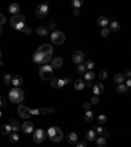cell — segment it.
I'll return each mask as SVG.
<instances>
[{
	"mask_svg": "<svg viewBox=\"0 0 131 147\" xmlns=\"http://www.w3.org/2000/svg\"><path fill=\"white\" fill-rule=\"evenodd\" d=\"M8 97H9V100H11L12 102H15V104H21V102L24 101L25 95H24V91H22L21 88L15 87L13 89H11V91H9Z\"/></svg>",
	"mask_w": 131,
	"mask_h": 147,
	"instance_id": "cell-1",
	"label": "cell"
},
{
	"mask_svg": "<svg viewBox=\"0 0 131 147\" xmlns=\"http://www.w3.org/2000/svg\"><path fill=\"white\" fill-rule=\"evenodd\" d=\"M46 133H47V137H49L53 142H60V140L63 139V133H62V130H60L59 127H56V126L49 127V130H47Z\"/></svg>",
	"mask_w": 131,
	"mask_h": 147,
	"instance_id": "cell-2",
	"label": "cell"
},
{
	"mask_svg": "<svg viewBox=\"0 0 131 147\" xmlns=\"http://www.w3.org/2000/svg\"><path fill=\"white\" fill-rule=\"evenodd\" d=\"M39 76L43 80H51L54 78V68L50 64H45L39 70Z\"/></svg>",
	"mask_w": 131,
	"mask_h": 147,
	"instance_id": "cell-3",
	"label": "cell"
},
{
	"mask_svg": "<svg viewBox=\"0 0 131 147\" xmlns=\"http://www.w3.org/2000/svg\"><path fill=\"white\" fill-rule=\"evenodd\" d=\"M51 59H53V54H41V53L36 51L34 55H33V61L36 63H39V64H43V66L46 63H49Z\"/></svg>",
	"mask_w": 131,
	"mask_h": 147,
	"instance_id": "cell-4",
	"label": "cell"
},
{
	"mask_svg": "<svg viewBox=\"0 0 131 147\" xmlns=\"http://www.w3.org/2000/svg\"><path fill=\"white\" fill-rule=\"evenodd\" d=\"M49 4H50L49 2H46L43 4H39L36 9V16L39 17V19H45L49 13Z\"/></svg>",
	"mask_w": 131,
	"mask_h": 147,
	"instance_id": "cell-5",
	"label": "cell"
},
{
	"mask_svg": "<svg viewBox=\"0 0 131 147\" xmlns=\"http://www.w3.org/2000/svg\"><path fill=\"white\" fill-rule=\"evenodd\" d=\"M64 40H66V36H64L63 32H59V30L53 32V34H51V42L54 45H62L64 42Z\"/></svg>",
	"mask_w": 131,
	"mask_h": 147,
	"instance_id": "cell-6",
	"label": "cell"
},
{
	"mask_svg": "<svg viewBox=\"0 0 131 147\" xmlns=\"http://www.w3.org/2000/svg\"><path fill=\"white\" fill-rule=\"evenodd\" d=\"M45 135H47V133L43 129H36L33 134V140L36 143H42L45 140Z\"/></svg>",
	"mask_w": 131,
	"mask_h": 147,
	"instance_id": "cell-7",
	"label": "cell"
},
{
	"mask_svg": "<svg viewBox=\"0 0 131 147\" xmlns=\"http://www.w3.org/2000/svg\"><path fill=\"white\" fill-rule=\"evenodd\" d=\"M56 109L54 108H39V109H30V114L32 116H37V114H50V113H55Z\"/></svg>",
	"mask_w": 131,
	"mask_h": 147,
	"instance_id": "cell-8",
	"label": "cell"
},
{
	"mask_svg": "<svg viewBox=\"0 0 131 147\" xmlns=\"http://www.w3.org/2000/svg\"><path fill=\"white\" fill-rule=\"evenodd\" d=\"M22 23H25V16L24 15H16V16H12V19H11V26L13 29H16V26L19 24H22Z\"/></svg>",
	"mask_w": 131,
	"mask_h": 147,
	"instance_id": "cell-9",
	"label": "cell"
},
{
	"mask_svg": "<svg viewBox=\"0 0 131 147\" xmlns=\"http://www.w3.org/2000/svg\"><path fill=\"white\" fill-rule=\"evenodd\" d=\"M84 59H85L84 53L80 51V50H77V51H75V53L72 54V61H73V63H76L77 66H79V64H83Z\"/></svg>",
	"mask_w": 131,
	"mask_h": 147,
	"instance_id": "cell-10",
	"label": "cell"
},
{
	"mask_svg": "<svg viewBox=\"0 0 131 147\" xmlns=\"http://www.w3.org/2000/svg\"><path fill=\"white\" fill-rule=\"evenodd\" d=\"M17 112H19V116L22 117V118H26V119H28V118L32 117V114H30V109L26 108V106H24V105H20L19 109H17Z\"/></svg>",
	"mask_w": 131,
	"mask_h": 147,
	"instance_id": "cell-11",
	"label": "cell"
},
{
	"mask_svg": "<svg viewBox=\"0 0 131 147\" xmlns=\"http://www.w3.org/2000/svg\"><path fill=\"white\" fill-rule=\"evenodd\" d=\"M37 51L41 53V54H53V46L49 45V43H45V45H41L37 49Z\"/></svg>",
	"mask_w": 131,
	"mask_h": 147,
	"instance_id": "cell-12",
	"label": "cell"
},
{
	"mask_svg": "<svg viewBox=\"0 0 131 147\" xmlns=\"http://www.w3.org/2000/svg\"><path fill=\"white\" fill-rule=\"evenodd\" d=\"M63 85H66L64 79H60V78H53V79H51V87H53V88L59 89V88H62Z\"/></svg>",
	"mask_w": 131,
	"mask_h": 147,
	"instance_id": "cell-13",
	"label": "cell"
},
{
	"mask_svg": "<svg viewBox=\"0 0 131 147\" xmlns=\"http://www.w3.org/2000/svg\"><path fill=\"white\" fill-rule=\"evenodd\" d=\"M21 130H22L25 134H30V133H33V130H34V125H33L30 121H26V122H24V123L21 125Z\"/></svg>",
	"mask_w": 131,
	"mask_h": 147,
	"instance_id": "cell-14",
	"label": "cell"
},
{
	"mask_svg": "<svg viewBox=\"0 0 131 147\" xmlns=\"http://www.w3.org/2000/svg\"><path fill=\"white\" fill-rule=\"evenodd\" d=\"M53 68H60L63 66V59L60 57H56V58H53L51 59V64H50Z\"/></svg>",
	"mask_w": 131,
	"mask_h": 147,
	"instance_id": "cell-15",
	"label": "cell"
},
{
	"mask_svg": "<svg viewBox=\"0 0 131 147\" xmlns=\"http://www.w3.org/2000/svg\"><path fill=\"white\" fill-rule=\"evenodd\" d=\"M104 91H105V87H104V84L98 83V84H94V85H93V95H94V96H97V95H101Z\"/></svg>",
	"mask_w": 131,
	"mask_h": 147,
	"instance_id": "cell-16",
	"label": "cell"
},
{
	"mask_svg": "<svg viewBox=\"0 0 131 147\" xmlns=\"http://www.w3.org/2000/svg\"><path fill=\"white\" fill-rule=\"evenodd\" d=\"M12 84H13L15 87H19V85L24 84V79H22L20 75H15V76H12Z\"/></svg>",
	"mask_w": 131,
	"mask_h": 147,
	"instance_id": "cell-17",
	"label": "cell"
},
{
	"mask_svg": "<svg viewBox=\"0 0 131 147\" xmlns=\"http://www.w3.org/2000/svg\"><path fill=\"white\" fill-rule=\"evenodd\" d=\"M8 11L13 15V16H16V15H19V11H20V6L17 4V3H13V4H11L9 6V8H8Z\"/></svg>",
	"mask_w": 131,
	"mask_h": 147,
	"instance_id": "cell-18",
	"label": "cell"
},
{
	"mask_svg": "<svg viewBox=\"0 0 131 147\" xmlns=\"http://www.w3.org/2000/svg\"><path fill=\"white\" fill-rule=\"evenodd\" d=\"M73 87H75L76 91H81V89H84V87H85V80L77 79V80L73 83Z\"/></svg>",
	"mask_w": 131,
	"mask_h": 147,
	"instance_id": "cell-19",
	"label": "cell"
},
{
	"mask_svg": "<svg viewBox=\"0 0 131 147\" xmlns=\"http://www.w3.org/2000/svg\"><path fill=\"white\" fill-rule=\"evenodd\" d=\"M9 125L12 126V130L16 131V133L21 129V125H20V123L17 122V119H15V118H11V119H9Z\"/></svg>",
	"mask_w": 131,
	"mask_h": 147,
	"instance_id": "cell-20",
	"label": "cell"
},
{
	"mask_svg": "<svg viewBox=\"0 0 131 147\" xmlns=\"http://www.w3.org/2000/svg\"><path fill=\"white\" fill-rule=\"evenodd\" d=\"M97 139V133L92 129V130H88L87 131V140H89V142H93V140H96Z\"/></svg>",
	"mask_w": 131,
	"mask_h": 147,
	"instance_id": "cell-21",
	"label": "cell"
},
{
	"mask_svg": "<svg viewBox=\"0 0 131 147\" xmlns=\"http://www.w3.org/2000/svg\"><path fill=\"white\" fill-rule=\"evenodd\" d=\"M11 131H12V126L8 123V125H3L2 127H0V133H2L3 135H8V134H11Z\"/></svg>",
	"mask_w": 131,
	"mask_h": 147,
	"instance_id": "cell-22",
	"label": "cell"
},
{
	"mask_svg": "<svg viewBox=\"0 0 131 147\" xmlns=\"http://www.w3.org/2000/svg\"><path fill=\"white\" fill-rule=\"evenodd\" d=\"M67 142L71 143V144L76 143V142H77V134H76V133H70V134L67 135Z\"/></svg>",
	"mask_w": 131,
	"mask_h": 147,
	"instance_id": "cell-23",
	"label": "cell"
},
{
	"mask_svg": "<svg viewBox=\"0 0 131 147\" xmlns=\"http://www.w3.org/2000/svg\"><path fill=\"white\" fill-rule=\"evenodd\" d=\"M107 17H105V16H100L98 19H97V24L100 25V26H102V28H105V26H107Z\"/></svg>",
	"mask_w": 131,
	"mask_h": 147,
	"instance_id": "cell-24",
	"label": "cell"
},
{
	"mask_svg": "<svg viewBox=\"0 0 131 147\" xmlns=\"http://www.w3.org/2000/svg\"><path fill=\"white\" fill-rule=\"evenodd\" d=\"M114 81L117 84H123L124 83V75L123 74H115L114 75Z\"/></svg>",
	"mask_w": 131,
	"mask_h": 147,
	"instance_id": "cell-25",
	"label": "cell"
},
{
	"mask_svg": "<svg viewBox=\"0 0 131 147\" xmlns=\"http://www.w3.org/2000/svg\"><path fill=\"white\" fill-rule=\"evenodd\" d=\"M94 72L93 71H87L85 74H84V78H85V81H92L93 79H94Z\"/></svg>",
	"mask_w": 131,
	"mask_h": 147,
	"instance_id": "cell-26",
	"label": "cell"
},
{
	"mask_svg": "<svg viewBox=\"0 0 131 147\" xmlns=\"http://www.w3.org/2000/svg\"><path fill=\"white\" fill-rule=\"evenodd\" d=\"M9 140H11L12 143H17V142L20 140V137H19V134H17L16 131L11 133V134H9Z\"/></svg>",
	"mask_w": 131,
	"mask_h": 147,
	"instance_id": "cell-27",
	"label": "cell"
},
{
	"mask_svg": "<svg viewBox=\"0 0 131 147\" xmlns=\"http://www.w3.org/2000/svg\"><path fill=\"white\" fill-rule=\"evenodd\" d=\"M96 143H97L98 147H105L106 146V138L105 137H98L96 139Z\"/></svg>",
	"mask_w": 131,
	"mask_h": 147,
	"instance_id": "cell-28",
	"label": "cell"
},
{
	"mask_svg": "<svg viewBox=\"0 0 131 147\" xmlns=\"http://www.w3.org/2000/svg\"><path fill=\"white\" fill-rule=\"evenodd\" d=\"M84 118H85V121L90 122V121L94 118V113H93L92 110H87V112H85V116H84Z\"/></svg>",
	"mask_w": 131,
	"mask_h": 147,
	"instance_id": "cell-29",
	"label": "cell"
},
{
	"mask_svg": "<svg viewBox=\"0 0 131 147\" xmlns=\"http://www.w3.org/2000/svg\"><path fill=\"white\" fill-rule=\"evenodd\" d=\"M119 24H118V21H111L110 23V30L111 32H118L119 30Z\"/></svg>",
	"mask_w": 131,
	"mask_h": 147,
	"instance_id": "cell-30",
	"label": "cell"
},
{
	"mask_svg": "<svg viewBox=\"0 0 131 147\" xmlns=\"http://www.w3.org/2000/svg\"><path fill=\"white\" fill-rule=\"evenodd\" d=\"M127 89H128V88H127L124 84H118L115 91H117L118 93H126V92H127Z\"/></svg>",
	"mask_w": 131,
	"mask_h": 147,
	"instance_id": "cell-31",
	"label": "cell"
},
{
	"mask_svg": "<svg viewBox=\"0 0 131 147\" xmlns=\"http://www.w3.org/2000/svg\"><path fill=\"white\" fill-rule=\"evenodd\" d=\"M36 32H37V34H39V36H46V34H47V29L43 28V26H38V28L36 29Z\"/></svg>",
	"mask_w": 131,
	"mask_h": 147,
	"instance_id": "cell-32",
	"label": "cell"
},
{
	"mask_svg": "<svg viewBox=\"0 0 131 147\" xmlns=\"http://www.w3.org/2000/svg\"><path fill=\"white\" fill-rule=\"evenodd\" d=\"M97 121H98V123L104 125V123H106V121H107V117H106L105 114H100V116L97 117Z\"/></svg>",
	"mask_w": 131,
	"mask_h": 147,
	"instance_id": "cell-33",
	"label": "cell"
},
{
	"mask_svg": "<svg viewBox=\"0 0 131 147\" xmlns=\"http://www.w3.org/2000/svg\"><path fill=\"white\" fill-rule=\"evenodd\" d=\"M76 72H77V74H85V72H87L85 66H84V64H79L77 68H76Z\"/></svg>",
	"mask_w": 131,
	"mask_h": 147,
	"instance_id": "cell-34",
	"label": "cell"
},
{
	"mask_svg": "<svg viewBox=\"0 0 131 147\" xmlns=\"http://www.w3.org/2000/svg\"><path fill=\"white\" fill-rule=\"evenodd\" d=\"M72 6L75 7V9H79L83 6V2L81 0H72Z\"/></svg>",
	"mask_w": 131,
	"mask_h": 147,
	"instance_id": "cell-35",
	"label": "cell"
},
{
	"mask_svg": "<svg viewBox=\"0 0 131 147\" xmlns=\"http://www.w3.org/2000/svg\"><path fill=\"white\" fill-rule=\"evenodd\" d=\"M4 83L5 84H12V75L11 74H5L4 75Z\"/></svg>",
	"mask_w": 131,
	"mask_h": 147,
	"instance_id": "cell-36",
	"label": "cell"
},
{
	"mask_svg": "<svg viewBox=\"0 0 131 147\" xmlns=\"http://www.w3.org/2000/svg\"><path fill=\"white\" fill-rule=\"evenodd\" d=\"M93 67H94V62H93V61H87V63H85V68L90 71Z\"/></svg>",
	"mask_w": 131,
	"mask_h": 147,
	"instance_id": "cell-37",
	"label": "cell"
},
{
	"mask_svg": "<svg viewBox=\"0 0 131 147\" xmlns=\"http://www.w3.org/2000/svg\"><path fill=\"white\" fill-rule=\"evenodd\" d=\"M93 130H94V131H96V133H97V134L100 135V137H101V135L104 134V131H105L102 126H97V127H93Z\"/></svg>",
	"mask_w": 131,
	"mask_h": 147,
	"instance_id": "cell-38",
	"label": "cell"
},
{
	"mask_svg": "<svg viewBox=\"0 0 131 147\" xmlns=\"http://www.w3.org/2000/svg\"><path fill=\"white\" fill-rule=\"evenodd\" d=\"M98 78H100L101 80H105V79H107V72H106V71H101V72L98 74Z\"/></svg>",
	"mask_w": 131,
	"mask_h": 147,
	"instance_id": "cell-39",
	"label": "cell"
},
{
	"mask_svg": "<svg viewBox=\"0 0 131 147\" xmlns=\"http://www.w3.org/2000/svg\"><path fill=\"white\" fill-rule=\"evenodd\" d=\"M109 33H110V30H109L107 28H104V29L101 30V36H102V37H107Z\"/></svg>",
	"mask_w": 131,
	"mask_h": 147,
	"instance_id": "cell-40",
	"label": "cell"
},
{
	"mask_svg": "<svg viewBox=\"0 0 131 147\" xmlns=\"http://www.w3.org/2000/svg\"><path fill=\"white\" fill-rule=\"evenodd\" d=\"M98 101H100V100H98L97 96H92V99H90V104H92V105H97Z\"/></svg>",
	"mask_w": 131,
	"mask_h": 147,
	"instance_id": "cell-41",
	"label": "cell"
},
{
	"mask_svg": "<svg viewBox=\"0 0 131 147\" xmlns=\"http://www.w3.org/2000/svg\"><path fill=\"white\" fill-rule=\"evenodd\" d=\"M5 21H7V20H5V16H4L3 13H0V25H4Z\"/></svg>",
	"mask_w": 131,
	"mask_h": 147,
	"instance_id": "cell-42",
	"label": "cell"
},
{
	"mask_svg": "<svg viewBox=\"0 0 131 147\" xmlns=\"http://www.w3.org/2000/svg\"><path fill=\"white\" fill-rule=\"evenodd\" d=\"M90 106H92L90 102H84V104H83V108H84L85 110H90Z\"/></svg>",
	"mask_w": 131,
	"mask_h": 147,
	"instance_id": "cell-43",
	"label": "cell"
},
{
	"mask_svg": "<svg viewBox=\"0 0 131 147\" xmlns=\"http://www.w3.org/2000/svg\"><path fill=\"white\" fill-rule=\"evenodd\" d=\"M21 32H24L25 34H30V33H32V30H30V28H28V26H25V28H24V29H22Z\"/></svg>",
	"mask_w": 131,
	"mask_h": 147,
	"instance_id": "cell-44",
	"label": "cell"
},
{
	"mask_svg": "<svg viewBox=\"0 0 131 147\" xmlns=\"http://www.w3.org/2000/svg\"><path fill=\"white\" fill-rule=\"evenodd\" d=\"M4 105H5V99L3 96H0V108L4 106Z\"/></svg>",
	"mask_w": 131,
	"mask_h": 147,
	"instance_id": "cell-45",
	"label": "cell"
},
{
	"mask_svg": "<svg viewBox=\"0 0 131 147\" xmlns=\"http://www.w3.org/2000/svg\"><path fill=\"white\" fill-rule=\"evenodd\" d=\"M49 28H50V29H51L53 32H55V28H56V24H55V23H50Z\"/></svg>",
	"mask_w": 131,
	"mask_h": 147,
	"instance_id": "cell-46",
	"label": "cell"
},
{
	"mask_svg": "<svg viewBox=\"0 0 131 147\" xmlns=\"http://www.w3.org/2000/svg\"><path fill=\"white\" fill-rule=\"evenodd\" d=\"M76 147H87V142H79L77 144H76Z\"/></svg>",
	"mask_w": 131,
	"mask_h": 147,
	"instance_id": "cell-47",
	"label": "cell"
},
{
	"mask_svg": "<svg viewBox=\"0 0 131 147\" xmlns=\"http://www.w3.org/2000/svg\"><path fill=\"white\" fill-rule=\"evenodd\" d=\"M127 88H131V78H128L127 80H126V84H124Z\"/></svg>",
	"mask_w": 131,
	"mask_h": 147,
	"instance_id": "cell-48",
	"label": "cell"
},
{
	"mask_svg": "<svg viewBox=\"0 0 131 147\" xmlns=\"http://www.w3.org/2000/svg\"><path fill=\"white\" fill-rule=\"evenodd\" d=\"M124 76H127V79L131 78V70H126L124 71Z\"/></svg>",
	"mask_w": 131,
	"mask_h": 147,
	"instance_id": "cell-49",
	"label": "cell"
},
{
	"mask_svg": "<svg viewBox=\"0 0 131 147\" xmlns=\"http://www.w3.org/2000/svg\"><path fill=\"white\" fill-rule=\"evenodd\" d=\"M101 137H105V138H106V137H107V138H109V137H110V133H109V131H106V130H105V131H104V134H102V135H101Z\"/></svg>",
	"mask_w": 131,
	"mask_h": 147,
	"instance_id": "cell-50",
	"label": "cell"
},
{
	"mask_svg": "<svg viewBox=\"0 0 131 147\" xmlns=\"http://www.w3.org/2000/svg\"><path fill=\"white\" fill-rule=\"evenodd\" d=\"M79 13H80V11H79V9H73V12H72V15H73V16H79Z\"/></svg>",
	"mask_w": 131,
	"mask_h": 147,
	"instance_id": "cell-51",
	"label": "cell"
},
{
	"mask_svg": "<svg viewBox=\"0 0 131 147\" xmlns=\"http://www.w3.org/2000/svg\"><path fill=\"white\" fill-rule=\"evenodd\" d=\"M3 64H4V62H3L2 59H0V66H3Z\"/></svg>",
	"mask_w": 131,
	"mask_h": 147,
	"instance_id": "cell-52",
	"label": "cell"
},
{
	"mask_svg": "<svg viewBox=\"0 0 131 147\" xmlns=\"http://www.w3.org/2000/svg\"><path fill=\"white\" fill-rule=\"evenodd\" d=\"M2 33H3V29H2V28H0V34H2Z\"/></svg>",
	"mask_w": 131,
	"mask_h": 147,
	"instance_id": "cell-53",
	"label": "cell"
},
{
	"mask_svg": "<svg viewBox=\"0 0 131 147\" xmlns=\"http://www.w3.org/2000/svg\"><path fill=\"white\" fill-rule=\"evenodd\" d=\"M2 116H3V114H2V110H0V118H2Z\"/></svg>",
	"mask_w": 131,
	"mask_h": 147,
	"instance_id": "cell-54",
	"label": "cell"
},
{
	"mask_svg": "<svg viewBox=\"0 0 131 147\" xmlns=\"http://www.w3.org/2000/svg\"><path fill=\"white\" fill-rule=\"evenodd\" d=\"M0 59H2V51H0Z\"/></svg>",
	"mask_w": 131,
	"mask_h": 147,
	"instance_id": "cell-55",
	"label": "cell"
}]
</instances>
